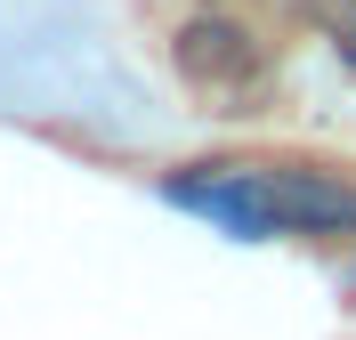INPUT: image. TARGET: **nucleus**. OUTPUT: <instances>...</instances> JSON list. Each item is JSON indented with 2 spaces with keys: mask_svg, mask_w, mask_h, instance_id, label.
Listing matches in <instances>:
<instances>
[{
  "mask_svg": "<svg viewBox=\"0 0 356 340\" xmlns=\"http://www.w3.org/2000/svg\"><path fill=\"white\" fill-rule=\"evenodd\" d=\"M259 211L275 235H356V186L340 170H308V162H275L251 170Z\"/></svg>",
  "mask_w": 356,
  "mask_h": 340,
  "instance_id": "obj_1",
  "label": "nucleus"
},
{
  "mask_svg": "<svg viewBox=\"0 0 356 340\" xmlns=\"http://www.w3.org/2000/svg\"><path fill=\"white\" fill-rule=\"evenodd\" d=\"M170 57H178V73H186L195 90H211V97H243L251 81L267 73V41L251 33V24L219 17V8H202V17L178 24Z\"/></svg>",
  "mask_w": 356,
  "mask_h": 340,
  "instance_id": "obj_2",
  "label": "nucleus"
},
{
  "mask_svg": "<svg viewBox=\"0 0 356 340\" xmlns=\"http://www.w3.org/2000/svg\"><path fill=\"white\" fill-rule=\"evenodd\" d=\"M162 195H170L178 211H195V219L227 227L235 243H267V235H275V227H267V211H259V186H251V162H219V170H178Z\"/></svg>",
  "mask_w": 356,
  "mask_h": 340,
  "instance_id": "obj_3",
  "label": "nucleus"
}]
</instances>
